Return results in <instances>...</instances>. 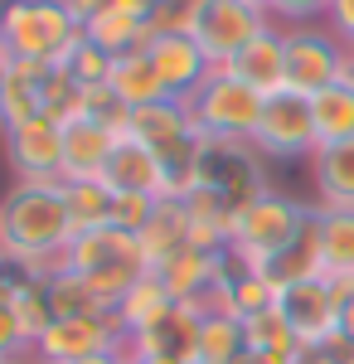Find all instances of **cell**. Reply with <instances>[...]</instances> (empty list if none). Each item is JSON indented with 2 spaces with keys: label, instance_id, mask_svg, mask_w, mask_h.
Listing matches in <instances>:
<instances>
[{
  "label": "cell",
  "instance_id": "obj_1",
  "mask_svg": "<svg viewBox=\"0 0 354 364\" xmlns=\"http://www.w3.org/2000/svg\"><path fill=\"white\" fill-rule=\"evenodd\" d=\"M73 243V219L63 204V180H15L0 199V248L10 272L49 282L63 272V252Z\"/></svg>",
  "mask_w": 354,
  "mask_h": 364
},
{
  "label": "cell",
  "instance_id": "obj_2",
  "mask_svg": "<svg viewBox=\"0 0 354 364\" xmlns=\"http://www.w3.org/2000/svg\"><path fill=\"white\" fill-rule=\"evenodd\" d=\"M311 224H316V204H301V199L281 195V190H267L233 219L228 257L238 267H247V272H267L281 252L296 248L311 233Z\"/></svg>",
  "mask_w": 354,
  "mask_h": 364
},
{
  "label": "cell",
  "instance_id": "obj_3",
  "mask_svg": "<svg viewBox=\"0 0 354 364\" xmlns=\"http://www.w3.org/2000/svg\"><path fill=\"white\" fill-rule=\"evenodd\" d=\"M63 267L78 272V277L97 291V301L107 311H117V301H122L141 277H151L146 252H141V238L127 233V228H117V224L73 233V243L63 252Z\"/></svg>",
  "mask_w": 354,
  "mask_h": 364
},
{
  "label": "cell",
  "instance_id": "obj_4",
  "mask_svg": "<svg viewBox=\"0 0 354 364\" xmlns=\"http://www.w3.org/2000/svg\"><path fill=\"white\" fill-rule=\"evenodd\" d=\"M0 34H5V58H29L63 68L78 49L82 25L63 0H5L0 5Z\"/></svg>",
  "mask_w": 354,
  "mask_h": 364
},
{
  "label": "cell",
  "instance_id": "obj_5",
  "mask_svg": "<svg viewBox=\"0 0 354 364\" xmlns=\"http://www.w3.org/2000/svg\"><path fill=\"white\" fill-rule=\"evenodd\" d=\"M194 185L214 190L233 214H243L257 195H267V156L252 141H218L199 136L194 146Z\"/></svg>",
  "mask_w": 354,
  "mask_h": 364
},
{
  "label": "cell",
  "instance_id": "obj_6",
  "mask_svg": "<svg viewBox=\"0 0 354 364\" xmlns=\"http://www.w3.org/2000/svg\"><path fill=\"white\" fill-rule=\"evenodd\" d=\"M262 92L247 87L243 78H233L228 68H214L204 83L185 97V107L194 117L199 136H218V141H252L257 122H262Z\"/></svg>",
  "mask_w": 354,
  "mask_h": 364
},
{
  "label": "cell",
  "instance_id": "obj_7",
  "mask_svg": "<svg viewBox=\"0 0 354 364\" xmlns=\"http://www.w3.org/2000/svg\"><path fill=\"white\" fill-rule=\"evenodd\" d=\"M267 25H272V15H262L247 0H190V25H185V34L209 54L214 68H223L247 39H257Z\"/></svg>",
  "mask_w": 354,
  "mask_h": 364
},
{
  "label": "cell",
  "instance_id": "obj_8",
  "mask_svg": "<svg viewBox=\"0 0 354 364\" xmlns=\"http://www.w3.org/2000/svg\"><path fill=\"white\" fill-rule=\"evenodd\" d=\"M286 34V87L301 97H316L321 87L340 83V68L350 44L335 34L330 25H291Z\"/></svg>",
  "mask_w": 354,
  "mask_h": 364
},
{
  "label": "cell",
  "instance_id": "obj_9",
  "mask_svg": "<svg viewBox=\"0 0 354 364\" xmlns=\"http://www.w3.org/2000/svg\"><path fill=\"white\" fill-rule=\"evenodd\" d=\"M252 146L267 161H311L316 156V122H311V97H301L291 87L272 92L262 102V122L252 132Z\"/></svg>",
  "mask_w": 354,
  "mask_h": 364
},
{
  "label": "cell",
  "instance_id": "obj_10",
  "mask_svg": "<svg viewBox=\"0 0 354 364\" xmlns=\"http://www.w3.org/2000/svg\"><path fill=\"white\" fill-rule=\"evenodd\" d=\"M277 306L291 321V331L306 350H326L340 336V291L330 277H306L277 291Z\"/></svg>",
  "mask_w": 354,
  "mask_h": 364
},
{
  "label": "cell",
  "instance_id": "obj_11",
  "mask_svg": "<svg viewBox=\"0 0 354 364\" xmlns=\"http://www.w3.org/2000/svg\"><path fill=\"white\" fill-rule=\"evenodd\" d=\"M122 345H127V336L117 331L112 316H78V321H54L29 355L39 364H78L92 355H107V350H122Z\"/></svg>",
  "mask_w": 354,
  "mask_h": 364
},
{
  "label": "cell",
  "instance_id": "obj_12",
  "mask_svg": "<svg viewBox=\"0 0 354 364\" xmlns=\"http://www.w3.org/2000/svg\"><path fill=\"white\" fill-rule=\"evenodd\" d=\"M5 156L20 180H63V127L34 117L25 127L5 132Z\"/></svg>",
  "mask_w": 354,
  "mask_h": 364
},
{
  "label": "cell",
  "instance_id": "obj_13",
  "mask_svg": "<svg viewBox=\"0 0 354 364\" xmlns=\"http://www.w3.org/2000/svg\"><path fill=\"white\" fill-rule=\"evenodd\" d=\"M199 326H204V316H194L190 306H175L151 331L127 340V355L141 364H199Z\"/></svg>",
  "mask_w": 354,
  "mask_h": 364
},
{
  "label": "cell",
  "instance_id": "obj_14",
  "mask_svg": "<svg viewBox=\"0 0 354 364\" xmlns=\"http://www.w3.org/2000/svg\"><path fill=\"white\" fill-rule=\"evenodd\" d=\"M102 185H107L112 195H151V199H170V170L165 161L151 151V146H141L136 136H117L112 146V161L102 170Z\"/></svg>",
  "mask_w": 354,
  "mask_h": 364
},
{
  "label": "cell",
  "instance_id": "obj_15",
  "mask_svg": "<svg viewBox=\"0 0 354 364\" xmlns=\"http://www.w3.org/2000/svg\"><path fill=\"white\" fill-rule=\"evenodd\" d=\"M223 68H228L233 78H243L247 87H257L262 97L281 92V87H286V34H281V25L272 20L257 39H247Z\"/></svg>",
  "mask_w": 354,
  "mask_h": 364
},
{
  "label": "cell",
  "instance_id": "obj_16",
  "mask_svg": "<svg viewBox=\"0 0 354 364\" xmlns=\"http://www.w3.org/2000/svg\"><path fill=\"white\" fill-rule=\"evenodd\" d=\"M146 54H151V63H156V73H161V83H165L170 97H190L194 87L214 73L209 54L194 44L190 34H161V39L146 44Z\"/></svg>",
  "mask_w": 354,
  "mask_h": 364
},
{
  "label": "cell",
  "instance_id": "obj_17",
  "mask_svg": "<svg viewBox=\"0 0 354 364\" xmlns=\"http://www.w3.org/2000/svg\"><path fill=\"white\" fill-rule=\"evenodd\" d=\"M112 146H117V132L92 122V117H78L63 127V180H102V170L112 161Z\"/></svg>",
  "mask_w": 354,
  "mask_h": 364
},
{
  "label": "cell",
  "instance_id": "obj_18",
  "mask_svg": "<svg viewBox=\"0 0 354 364\" xmlns=\"http://www.w3.org/2000/svg\"><path fill=\"white\" fill-rule=\"evenodd\" d=\"M316 180V209H354V141L321 146L311 156Z\"/></svg>",
  "mask_w": 354,
  "mask_h": 364
},
{
  "label": "cell",
  "instance_id": "obj_19",
  "mask_svg": "<svg viewBox=\"0 0 354 364\" xmlns=\"http://www.w3.org/2000/svg\"><path fill=\"white\" fill-rule=\"evenodd\" d=\"M136 238H141V252H146V267L151 272L165 267L175 252L190 248V214H185V204L180 199H161L156 214L146 219V228H141Z\"/></svg>",
  "mask_w": 354,
  "mask_h": 364
},
{
  "label": "cell",
  "instance_id": "obj_20",
  "mask_svg": "<svg viewBox=\"0 0 354 364\" xmlns=\"http://www.w3.org/2000/svg\"><path fill=\"white\" fill-rule=\"evenodd\" d=\"M49 78V63H29V58H10V78H5V102H0V132L25 127L39 117V92Z\"/></svg>",
  "mask_w": 354,
  "mask_h": 364
},
{
  "label": "cell",
  "instance_id": "obj_21",
  "mask_svg": "<svg viewBox=\"0 0 354 364\" xmlns=\"http://www.w3.org/2000/svg\"><path fill=\"white\" fill-rule=\"evenodd\" d=\"M107 87L117 92L122 107H151V102H165V97H170L146 49H132V54L117 58V63H112V83Z\"/></svg>",
  "mask_w": 354,
  "mask_h": 364
},
{
  "label": "cell",
  "instance_id": "obj_22",
  "mask_svg": "<svg viewBox=\"0 0 354 364\" xmlns=\"http://www.w3.org/2000/svg\"><path fill=\"white\" fill-rule=\"evenodd\" d=\"M175 311V296L165 291V282L151 272V277H141L122 301H117V311H112V321H117V331L132 340V336H141V331H151L161 316H170Z\"/></svg>",
  "mask_w": 354,
  "mask_h": 364
},
{
  "label": "cell",
  "instance_id": "obj_23",
  "mask_svg": "<svg viewBox=\"0 0 354 364\" xmlns=\"http://www.w3.org/2000/svg\"><path fill=\"white\" fill-rule=\"evenodd\" d=\"M321 277H354V209H316Z\"/></svg>",
  "mask_w": 354,
  "mask_h": 364
},
{
  "label": "cell",
  "instance_id": "obj_24",
  "mask_svg": "<svg viewBox=\"0 0 354 364\" xmlns=\"http://www.w3.org/2000/svg\"><path fill=\"white\" fill-rule=\"evenodd\" d=\"M311 122H316V141L321 146H340V141H354V87L330 83L311 97ZM316 146V151H321Z\"/></svg>",
  "mask_w": 354,
  "mask_h": 364
},
{
  "label": "cell",
  "instance_id": "obj_25",
  "mask_svg": "<svg viewBox=\"0 0 354 364\" xmlns=\"http://www.w3.org/2000/svg\"><path fill=\"white\" fill-rule=\"evenodd\" d=\"M10 311H15V326H20V336H25V345L34 350L39 345V336L54 326V306H49V282L39 277H20L15 272V282H10Z\"/></svg>",
  "mask_w": 354,
  "mask_h": 364
},
{
  "label": "cell",
  "instance_id": "obj_26",
  "mask_svg": "<svg viewBox=\"0 0 354 364\" xmlns=\"http://www.w3.org/2000/svg\"><path fill=\"white\" fill-rule=\"evenodd\" d=\"M82 34L97 44V49H107L112 58L132 54V49H146L151 44V34H146V25L141 20H132V15H122V10H102V15H92L87 25H82Z\"/></svg>",
  "mask_w": 354,
  "mask_h": 364
},
{
  "label": "cell",
  "instance_id": "obj_27",
  "mask_svg": "<svg viewBox=\"0 0 354 364\" xmlns=\"http://www.w3.org/2000/svg\"><path fill=\"white\" fill-rule=\"evenodd\" d=\"M63 204H68L73 233L112 224V190L102 180H63Z\"/></svg>",
  "mask_w": 354,
  "mask_h": 364
},
{
  "label": "cell",
  "instance_id": "obj_28",
  "mask_svg": "<svg viewBox=\"0 0 354 364\" xmlns=\"http://www.w3.org/2000/svg\"><path fill=\"white\" fill-rule=\"evenodd\" d=\"M243 350H247V336L238 316H223V311L204 316V326H199V364H233Z\"/></svg>",
  "mask_w": 354,
  "mask_h": 364
},
{
  "label": "cell",
  "instance_id": "obj_29",
  "mask_svg": "<svg viewBox=\"0 0 354 364\" xmlns=\"http://www.w3.org/2000/svg\"><path fill=\"white\" fill-rule=\"evenodd\" d=\"M39 102H44L39 117H49V122H58V127H68V122L87 117V87L73 83V73H68V68H49Z\"/></svg>",
  "mask_w": 354,
  "mask_h": 364
},
{
  "label": "cell",
  "instance_id": "obj_30",
  "mask_svg": "<svg viewBox=\"0 0 354 364\" xmlns=\"http://www.w3.org/2000/svg\"><path fill=\"white\" fill-rule=\"evenodd\" d=\"M49 306H54V321H78V316H112L102 301H97V291L78 277V272H54L49 277Z\"/></svg>",
  "mask_w": 354,
  "mask_h": 364
},
{
  "label": "cell",
  "instance_id": "obj_31",
  "mask_svg": "<svg viewBox=\"0 0 354 364\" xmlns=\"http://www.w3.org/2000/svg\"><path fill=\"white\" fill-rule=\"evenodd\" d=\"M243 336H247V350H267V355H301V340L291 331V321L281 316V306H267L257 311V316H247L243 321Z\"/></svg>",
  "mask_w": 354,
  "mask_h": 364
},
{
  "label": "cell",
  "instance_id": "obj_32",
  "mask_svg": "<svg viewBox=\"0 0 354 364\" xmlns=\"http://www.w3.org/2000/svg\"><path fill=\"white\" fill-rule=\"evenodd\" d=\"M267 306H277V282H267L262 272L238 267L233 282H228V291H223V316L247 321V316H257V311H267Z\"/></svg>",
  "mask_w": 354,
  "mask_h": 364
},
{
  "label": "cell",
  "instance_id": "obj_33",
  "mask_svg": "<svg viewBox=\"0 0 354 364\" xmlns=\"http://www.w3.org/2000/svg\"><path fill=\"white\" fill-rule=\"evenodd\" d=\"M112 63H117V58H112L107 49H97V44L82 34L78 49L68 54L63 68H68V73H73V83H82V87H107L112 83Z\"/></svg>",
  "mask_w": 354,
  "mask_h": 364
},
{
  "label": "cell",
  "instance_id": "obj_34",
  "mask_svg": "<svg viewBox=\"0 0 354 364\" xmlns=\"http://www.w3.org/2000/svg\"><path fill=\"white\" fill-rule=\"evenodd\" d=\"M190 25V0H151V15H146V34L161 39V34H185Z\"/></svg>",
  "mask_w": 354,
  "mask_h": 364
},
{
  "label": "cell",
  "instance_id": "obj_35",
  "mask_svg": "<svg viewBox=\"0 0 354 364\" xmlns=\"http://www.w3.org/2000/svg\"><path fill=\"white\" fill-rule=\"evenodd\" d=\"M330 5H335V0H277L272 20L281 29H291V25H326Z\"/></svg>",
  "mask_w": 354,
  "mask_h": 364
},
{
  "label": "cell",
  "instance_id": "obj_36",
  "mask_svg": "<svg viewBox=\"0 0 354 364\" xmlns=\"http://www.w3.org/2000/svg\"><path fill=\"white\" fill-rule=\"evenodd\" d=\"M156 204L161 199H151V195H112V224L127 228V233H141L146 219L156 214Z\"/></svg>",
  "mask_w": 354,
  "mask_h": 364
},
{
  "label": "cell",
  "instance_id": "obj_37",
  "mask_svg": "<svg viewBox=\"0 0 354 364\" xmlns=\"http://www.w3.org/2000/svg\"><path fill=\"white\" fill-rule=\"evenodd\" d=\"M20 355H29L25 336H20V326H15V311H10V291H0V360H20Z\"/></svg>",
  "mask_w": 354,
  "mask_h": 364
},
{
  "label": "cell",
  "instance_id": "obj_38",
  "mask_svg": "<svg viewBox=\"0 0 354 364\" xmlns=\"http://www.w3.org/2000/svg\"><path fill=\"white\" fill-rule=\"evenodd\" d=\"M326 25L345 39V44H354V0H335L330 5V15H326Z\"/></svg>",
  "mask_w": 354,
  "mask_h": 364
},
{
  "label": "cell",
  "instance_id": "obj_39",
  "mask_svg": "<svg viewBox=\"0 0 354 364\" xmlns=\"http://www.w3.org/2000/svg\"><path fill=\"white\" fill-rule=\"evenodd\" d=\"M63 5L73 10V20H78V25H87L92 15H102V10H107L112 0H63Z\"/></svg>",
  "mask_w": 354,
  "mask_h": 364
},
{
  "label": "cell",
  "instance_id": "obj_40",
  "mask_svg": "<svg viewBox=\"0 0 354 364\" xmlns=\"http://www.w3.org/2000/svg\"><path fill=\"white\" fill-rule=\"evenodd\" d=\"M233 364H296L291 355H267V350H243Z\"/></svg>",
  "mask_w": 354,
  "mask_h": 364
},
{
  "label": "cell",
  "instance_id": "obj_41",
  "mask_svg": "<svg viewBox=\"0 0 354 364\" xmlns=\"http://www.w3.org/2000/svg\"><path fill=\"white\" fill-rule=\"evenodd\" d=\"M340 336L354 345V291L345 296V301H340Z\"/></svg>",
  "mask_w": 354,
  "mask_h": 364
},
{
  "label": "cell",
  "instance_id": "obj_42",
  "mask_svg": "<svg viewBox=\"0 0 354 364\" xmlns=\"http://www.w3.org/2000/svg\"><path fill=\"white\" fill-rule=\"evenodd\" d=\"M340 83L354 87V44H350V54H345V68H340Z\"/></svg>",
  "mask_w": 354,
  "mask_h": 364
},
{
  "label": "cell",
  "instance_id": "obj_43",
  "mask_svg": "<svg viewBox=\"0 0 354 364\" xmlns=\"http://www.w3.org/2000/svg\"><path fill=\"white\" fill-rule=\"evenodd\" d=\"M5 78H10V58H0V102H5Z\"/></svg>",
  "mask_w": 354,
  "mask_h": 364
},
{
  "label": "cell",
  "instance_id": "obj_44",
  "mask_svg": "<svg viewBox=\"0 0 354 364\" xmlns=\"http://www.w3.org/2000/svg\"><path fill=\"white\" fill-rule=\"evenodd\" d=\"M247 5H257L262 15H272V5H277V0H247Z\"/></svg>",
  "mask_w": 354,
  "mask_h": 364
},
{
  "label": "cell",
  "instance_id": "obj_45",
  "mask_svg": "<svg viewBox=\"0 0 354 364\" xmlns=\"http://www.w3.org/2000/svg\"><path fill=\"white\" fill-rule=\"evenodd\" d=\"M10 364H39V360H34V355H20V360H10Z\"/></svg>",
  "mask_w": 354,
  "mask_h": 364
},
{
  "label": "cell",
  "instance_id": "obj_46",
  "mask_svg": "<svg viewBox=\"0 0 354 364\" xmlns=\"http://www.w3.org/2000/svg\"><path fill=\"white\" fill-rule=\"evenodd\" d=\"M5 267H10V262H5V248H0V272H5Z\"/></svg>",
  "mask_w": 354,
  "mask_h": 364
},
{
  "label": "cell",
  "instance_id": "obj_47",
  "mask_svg": "<svg viewBox=\"0 0 354 364\" xmlns=\"http://www.w3.org/2000/svg\"><path fill=\"white\" fill-rule=\"evenodd\" d=\"M0 58H5V34H0Z\"/></svg>",
  "mask_w": 354,
  "mask_h": 364
},
{
  "label": "cell",
  "instance_id": "obj_48",
  "mask_svg": "<svg viewBox=\"0 0 354 364\" xmlns=\"http://www.w3.org/2000/svg\"><path fill=\"white\" fill-rule=\"evenodd\" d=\"M127 364H141V360H132V355H127Z\"/></svg>",
  "mask_w": 354,
  "mask_h": 364
},
{
  "label": "cell",
  "instance_id": "obj_49",
  "mask_svg": "<svg viewBox=\"0 0 354 364\" xmlns=\"http://www.w3.org/2000/svg\"><path fill=\"white\" fill-rule=\"evenodd\" d=\"M0 5H5V0H0Z\"/></svg>",
  "mask_w": 354,
  "mask_h": 364
},
{
  "label": "cell",
  "instance_id": "obj_50",
  "mask_svg": "<svg viewBox=\"0 0 354 364\" xmlns=\"http://www.w3.org/2000/svg\"><path fill=\"white\" fill-rule=\"evenodd\" d=\"M0 364H5V360H0Z\"/></svg>",
  "mask_w": 354,
  "mask_h": 364
}]
</instances>
